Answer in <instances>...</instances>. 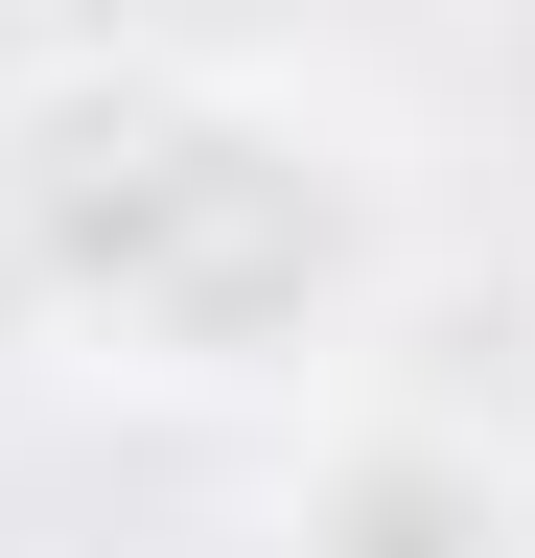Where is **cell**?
Segmentation results:
<instances>
[{
    "label": "cell",
    "instance_id": "obj_2",
    "mask_svg": "<svg viewBox=\"0 0 535 558\" xmlns=\"http://www.w3.org/2000/svg\"><path fill=\"white\" fill-rule=\"evenodd\" d=\"M256 558H535V442L465 396H396L373 349L303 396L280 488H256Z\"/></svg>",
    "mask_w": 535,
    "mask_h": 558
},
{
    "label": "cell",
    "instance_id": "obj_1",
    "mask_svg": "<svg viewBox=\"0 0 535 558\" xmlns=\"http://www.w3.org/2000/svg\"><path fill=\"white\" fill-rule=\"evenodd\" d=\"M0 279L117 396H326L396 303V186L233 47H71L0 94Z\"/></svg>",
    "mask_w": 535,
    "mask_h": 558
}]
</instances>
